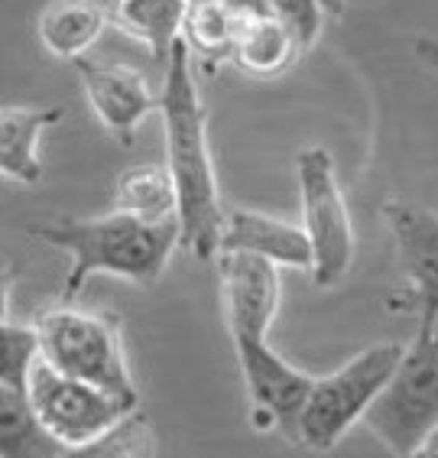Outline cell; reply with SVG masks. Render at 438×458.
<instances>
[{
  "instance_id": "6da1fadb",
  "label": "cell",
  "mask_w": 438,
  "mask_h": 458,
  "mask_svg": "<svg viewBox=\"0 0 438 458\" xmlns=\"http://www.w3.org/2000/svg\"><path fill=\"white\" fill-rule=\"evenodd\" d=\"M159 117L166 133V169L175 185V221L182 250H189L195 260H215L228 208L221 205L218 173L211 159L208 111L182 39L173 46L163 65Z\"/></svg>"
},
{
  "instance_id": "7a4b0ae2",
  "label": "cell",
  "mask_w": 438,
  "mask_h": 458,
  "mask_svg": "<svg viewBox=\"0 0 438 458\" xmlns=\"http://www.w3.org/2000/svg\"><path fill=\"white\" fill-rule=\"evenodd\" d=\"M29 234L69 254L62 300H75L85 290V283L97 274L153 286L182 247L175 218L143 221L117 208L95 218H59L33 225Z\"/></svg>"
},
{
  "instance_id": "3957f363",
  "label": "cell",
  "mask_w": 438,
  "mask_h": 458,
  "mask_svg": "<svg viewBox=\"0 0 438 458\" xmlns=\"http://www.w3.org/2000/svg\"><path fill=\"white\" fill-rule=\"evenodd\" d=\"M39 361L105 390L127 406H140V390L123 354L121 318L79 306L43 309L33 318Z\"/></svg>"
},
{
  "instance_id": "277c9868",
  "label": "cell",
  "mask_w": 438,
  "mask_h": 458,
  "mask_svg": "<svg viewBox=\"0 0 438 458\" xmlns=\"http://www.w3.org/2000/svg\"><path fill=\"white\" fill-rule=\"evenodd\" d=\"M403 354V342H377L354 354L332 374L312 380L306 403L296 416L292 442L308 452H332L380 394Z\"/></svg>"
},
{
  "instance_id": "5b68a950",
  "label": "cell",
  "mask_w": 438,
  "mask_h": 458,
  "mask_svg": "<svg viewBox=\"0 0 438 458\" xmlns=\"http://www.w3.org/2000/svg\"><path fill=\"white\" fill-rule=\"evenodd\" d=\"M360 423L393 458H406L416 442L438 423V326H419L403 344L393 374L386 377Z\"/></svg>"
},
{
  "instance_id": "8992f818",
  "label": "cell",
  "mask_w": 438,
  "mask_h": 458,
  "mask_svg": "<svg viewBox=\"0 0 438 458\" xmlns=\"http://www.w3.org/2000/svg\"><path fill=\"white\" fill-rule=\"evenodd\" d=\"M299 202H302V231L312 244V280L328 290L348 276L354 264V221H350L344 189L338 182L334 157L324 147H306L296 157Z\"/></svg>"
},
{
  "instance_id": "52a82bcc",
  "label": "cell",
  "mask_w": 438,
  "mask_h": 458,
  "mask_svg": "<svg viewBox=\"0 0 438 458\" xmlns=\"http://www.w3.org/2000/svg\"><path fill=\"white\" fill-rule=\"evenodd\" d=\"M27 403L33 410L36 423L62 449H79L114 429L123 416L133 413V406L111 397L105 390L91 387L85 380H75L62 370L49 368L36 358L23 384Z\"/></svg>"
},
{
  "instance_id": "ba28073f",
  "label": "cell",
  "mask_w": 438,
  "mask_h": 458,
  "mask_svg": "<svg viewBox=\"0 0 438 458\" xmlns=\"http://www.w3.org/2000/svg\"><path fill=\"white\" fill-rule=\"evenodd\" d=\"M75 69L81 75L95 117L123 147L137 140V131L149 114H159V91L149 89L140 69H131L121 62L88 59V55L75 62Z\"/></svg>"
},
{
  "instance_id": "9c48e42d",
  "label": "cell",
  "mask_w": 438,
  "mask_h": 458,
  "mask_svg": "<svg viewBox=\"0 0 438 458\" xmlns=\"http://www.w3.org/2000/svg\"><path fill=\"white\" fill-rule=\"evenodd\" d=\"M383 221L419 309V326H438V215L412 202H386Z\"/></svg>"
},
{
  "instance_id": "30bf717a",
  "label": "cell",
  "mask_w": 438,
  "mask_h": 458,
  "mask_svg": "<svg viewBox=\"0 0 438 458\" xmlns=\"http://www.w3.org/2000/svg\"><path fill=\"white\" fill-rule=\"evenodd\" d=\"M215 260H218L221 302H224L231 338L270 335L273 318L280 312V267L250 254H231V250H221Z\"/></svg>"
},
{
  "instance_id": "8fae6325",
  "label": "cell",
  "mask_w": 438,
  "mask_h": 458,
  "mask_svg": "<svg viewBox=\"0 0 438 458\" xmlns=\"http://www.w3.org/2000/svg\"><path fill=\"white\" fill-rule=\"evenodd\" d=\"M221 250L260 257L280 270L282 267L286 270H312V244H308L302 225L250 212V208H234L224 215L218 254Z\"/></svg>"
},
{
  "instance_id": "7c38bea8",
  "label": "cell",
  "mask_w": 438,
  "mask_h": 458,
  "mask_svg": "<svg viewBox=\"0 0 438 458\" xmlns=\"http://www.w3.org/2000/svg\"><path fill=\"white\" fill-rule=\"evenodd\" d=\"M65 117L62 107L7 105L0 107V176L17 185H39L43 166V133Z\"/></svg>"
},
{
  "instance_id": "4fadbf2b",
  "label": "cell",
  "mask_w": 438,
  "mask_h": 458,
  "mask_svg": "<svg viewBox=\"0 0 438 458\" xmlns=\"http://www.w3.org/2000/svg\"><path fill=\"white\" fill-rule=\"evenodd\" d=\"M107 23V10L97 0H53L36 20V36L46 53L75 65L91 53Z\"/></svg>"
},
{
  "instance_id": "5bb4252c",
  "label": "cell",
  "mask_w": 438,
  "mask_h": 458,
  "mask_svg": "<svg viewBox=\"0 0 438 458\" xmlns=\"http://www.w3.org/2000/svg\"><path fill=\"white\" fill-rule=\"evenodd\" d=\"M302 55L299 39L270 10H247L234 43V65L254 79H276Z\"/></svg>"
},
{
  "instance_id": "9a60e30c",
  "label": "cell",
  "mask_w": 438,
  "mask_h": 458,
  "mask_svg": "<svg viewBox=\"0 0 438 458\" xmlns=\"http://www.w3.org/2000/svg\"><path fill=\"white\" fill-rule=\"evenodd\" d=\"M247 7L237 0H198L185 7L182 43L189 55L202 62L205 72H215L224 59H231L244 23Z\"/></svg>"
},
{
  "instance_id": "2e32d148",
  "label": "cell",
  "mask_w": 438,
  "mask_h": 458,
  "mask_svg": "<svg viewBox=\"0 0 438 458\" xmlns=\"http://www.w3.org/2000/svg\"><path fill=\"white\" fill-rule=\"evenodd\" d=\"M185 7V0H114L107 20L123 36L147 46L159 65H166L173 46L182 39Z\"/></svg>"
},
{
  "instance_id": "e0dca14e",
  "label": "cell",
  "mask_w": 438,
  "mask_h": 458,
  "mask_svg": "<svg viewBox=\"0 0 438 458\" xmlns=\"http://www.w3.org/2000/svg\"><path fill=\"white\" fill-rule=\"evenodd\" d=\"M114 208L143 221L175 218V185L166 163H137L114 185Z\"/></svg>"
},
{
  "instance_id": "ac0fdd59",
  "label": "cell",
  "mask_w": 438,
  "mask_h": 458,
  "mask_svg": "<svg viewBox=\"0 0 438 458\" xmlns=\"http://www.w3.org/2000/svg\"><path fill=\"white\" fill-rule=\"evenodd\" d=\"M59 449L36 423L27 394L0 384V458H55Z\"/></svg>"
},
{
  "instance_id": "d6986e66",
  "label": "cell",
  "mask_w": 438,
  "mask_h": 458,
  "mask_svg": "<svg viewBox=\"0 0 438 458\" xmlns=\"http://www.w3.org/2000/svg\"><path fill=\"white\" fill-rule=\"evenodd\" d=\"M153 449H156L153 426L140 410H133L95 442L79 445V449H59L55 458H153Z\"/></svg>"
},
{
  "instance_id": "ffe728a7",
  "label": "cell",
  "mask_w": 438,
  "mask_h": 458,
  "mask_svg": "<svg viewBox=\"0 0 438 458\" xmlns=\"http://www.w3.org/2000/svg\"><path fill=\"white\" fill-rule=\"evenodd\" d=\"M36 358H39V348H36L33 322L20 326V322L0 318V384L23 390Z\"/></svg>"
},
{
  "instance_id": "44dd1931",
  "label": "cell",
  "mask_w": 438,
  "mask_h": 458,
  "mask_svg": "<svg viewBox=\"0 0 438 458\" xmlns=\"http://www.w3.org/2000/svg\"><path fill=\"white\" fill-rule=\"evenodd\" d=\"M263 10H270L273 17H280L292 36L299 39V49L308 53L322 36V7L318 0H260Z\"/></svg>"
},
{
  "instance_id": "7402d4cb",
  "label": "cell",
  "mask_w": 438,
  "mask_h": 458,
  "mask_svg": "<svg viewBox=\"0 0 438 458\" xmlns=\"http://www.w3.org/2000/svg\"><path fill=\"white\" fill-rule=\"evenodd\" d=\"M412 49H416V59L438 75V36H419V39L412 43Z\"/></svg>"
},
{
  "instance_id": "603a6c76",
  "label": "cell",
  "mask_w": 438,
  "mask_h": 458,
  "mask_svg": "<svg viewBox=\"0 0 438 458\" xmlns=\"http://www.w3.org/2000/svg\"><path fill=\"white\" fill-rule=\"evenodd\" d=\"M406 458H438V423L416 442V449H412Z\"/></svg>"
},
{
  "instance_id": "cb8c5ba5",
  "label": "cell",
  "mask_w": 438,
  "mask_h": 458,
  "mask_svg": "<svg viewBox=\"0 0 438 458\" xmlns=\"http://www.w3.org/2000/svg\"><path fill=\"white\" fill-rule=\"evenodd\" d=\"M10 296H13V276L7 267H0V318H10Z\"/></svg>"
},
{
  "instance_id": "d4e9b609",
  "label": "cell",
  "mask_w": 438,
  "mask_h": 458,
  "mask_svg": "<svg viewBox=\"0 0 438 458\" xmlns=\"http://www.w3.org/2000/svg\"><path fill=\"white\" fill-rule=\"evenodd\" d=\"M318 7H322V13H328V17H344V10H348V0H318Z\"/></svg>"
},
{
  "instance_id": "484cf974",
  "label": "cell",
  "mask_w": 438,
  "mask_h": 458,
  "mask_svg": "<svg viewBox=\"0 0 438 458\" xmlns=\"http://www.w3.org/2000/svg\"><path fill=\"white\" fill-rule=\"evenodd\" d=\"M237 4H244L247 10H263V4H260V0H237Z\"/></svg>"
},
{
  "instance_id": "4316f807",
  "label": "cell",
  "mask_w": 438,
  "mask_h": 458,
  "mask_svg": "<svg viewBox=\"0 0 438 458\" xmlns=\"http://www.w3.org/2000/svg\"><path fill=\"white\" fill-rule=\"evenodd\" d=\"M185 4H198V0H185Z\"/></svg>"
}]
</instances>
